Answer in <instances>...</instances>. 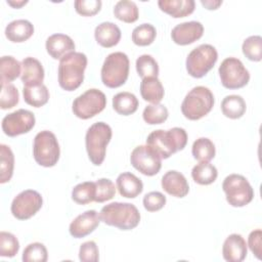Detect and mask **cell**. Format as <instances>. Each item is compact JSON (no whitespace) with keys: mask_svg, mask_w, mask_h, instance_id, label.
I'll return each instance as SVG.
<instances>
[{"mask_svg":"<svg viewBox=\"0 0 262 262\" xmlns=\"http://www.w3.org/2000/svg\"><path fill=\"white\" fill-rule=\"evenodd\" d=\"M187 143V134L183 128L173 127L169 130H155L148 134L146 145L151 147L161 159H168Z\"/></svg>","mask_w":262,"mask_h":262,"instance_id":"6da1fadb","label":"cell"},{"mask_svg":"<svg viewBox=\"0 0 262 262\" xmlns=\"http://www.w3.org/2000/svg\"><path fill=\"white\" fill-rule=\"evenodd\" d=\"M87 56L73 51L64 55L58 64V84L66 91H74L81 86L87 67Z\"/></svg>","mask_w":262,"mask_h":262,"instance_id":"7a4b0ae2","label":"cell"},{"mask_svg":"<svg viewBox=\"0 0 262 262\" xmlns=\"http://www.w3.org/2000/svg\"><path fill=\"white\" fill-rule=\"evenodd\" d=\"M99 218L106 225L131 230L139 224L140 213L133 204L114 202L101 208Z\"/></svg>","mask_w":262,"mask_h":262,"instance_id":"3957f363","label":"cell"},{"mask_svg":"<svg viewBox=\"0 0 262 262\" xmlns=\"http://www.w3.org/2000/svg\"><path fill=\"white\" fill-rule=\"evenodd\" d=\"M113 131L110 125L104 122L92 124L85 135L86 150L91 163L100 166L105 158L106 146L112 139Z\"/></svg>","mask_w":262,"mask_h":262,"instance_id":"277c9868","label":"cell"},{"mask_svg":"<svg viewBox=\"0 0 262 262\" xmlns=\"http://www.w3.org/2000/svg\"><path fill=\"white\" fill-rule=\"evenodd\" d=\"M214 102V95L208 87L195 86L185 95L181 103V112L188 120H200L211 112Z\"/></svg>","mask_w":262,"mask_h":262,"instance_id":"5b68a950","label":"cell"},{"mask_svg":"<svg viewBox=\"0 0 262 262\" xmlns=\"http://www.w3.org/2000/svg\"><path fill=\"white\" fill-rule=\"evenodd\" d=\"M130 61L126 53H110L101 67V81L108 88H118L125 84L129 76Z\"/></svg>","mask_w":262,"mask_h":262,"instance_id":"8992f818","label":"cell"},{"mask_svg":"<svg viewBox=\"0 0 262 262\" xmlns=\"http://www.w3.org/2000/svg\"><path fill=\"white\" fill-rule=\"evenodd\" d=\"M33 156L37 164L46 168L53 167L58 162L60 148L53 132L43 130L36 134L33 143Z\"/></svg>","mask_w":262,"mask_h":262,"instance_id":"52a82bcc","label":"cell"},{"mask_svg":"<svg viewBox=\"0 0 262 262\" xmlns=\"http://www.w3.org/2000/svg\"><path fill=\"white\" fill-rule=\"evenodd\" d=\"M218 59V52L211 44H201L186 57V71L193 78H203L213 69Z\"/></svg>","mask_w":262,"mask_h":262,"instance_id":"ba28073f","label":"cell"},{"mask_svg":"<svg viewBox=\"0 0 262 262\" xmlns=\"http://www.w3.org/2000/svg\"><path fill=\"white\" fill-rule=\"evenodd\" d=\"M222 189L227 203L232 207H244L254 199V189L246 177L239 174H229L222 183Z\"/></svg>","mask_w":262,"mask_h":262,"instance_id":"9c48e42d","label":"cell"},{"mask_svg":"<svg viewBox=\"0 0 262 262\" xmlns=\"http://www.w3.org/2000/svg\"><path fill=\"white\" fill-rule=\"evenodd\" d=\"M105 105V94L99 89L91 88L74 99L72 111L76 117L87 120L101 113Z\"/></svg>","mask_w":262,"mask_h":262,"instance_id":"30bf717a","label":"cell"},{"mask_svg":"<svg viewBox=\"0 0 262 262\" xmlns=\"http://www.w3.org/2000/svg\"><path fill=\"white\" fill-rule=\"evenodd\" d=\"M221 84L227 89H238L250 81V73L244 63L236 57L225 58L219 67Z\"/></svg>","mask_w":262,"mask_h":262,"instance_id":"8fae6325","label":"cell"},{"mask_svg":"<svg viewBox=\"0 0 262 262\" xmlns=\"http://www.w3.org/2000/svg\"><path fill=\"white\" fill-rule=\"evenodd\" d=\"M43 205L42 195L34 189H26L19 192L12 201L10 211L18 220H27L33 217Z\"/></svg>","mask_w":262,"mask_h":262,"instance_id":"7c38bea8","label":"cell"},{"mask_svg":"<svg viewBox=\"0 0 262 262\" xmlns=\"http://www.w3.org/2000/svg\"><path fill=\"white\" fill-rule=\"evenodd\" d=\"M131 165L145 176L158 174L162 167L161 157L148 145L136 146L130 156Z\"/></svg>","mask_w":262,"mask_h":262,"instance_id":"4fadbf2b","label":"cell"},{"mask_svg":"<svg viewBox=\"0 0 262 262\" xmlns=\"http://www.w3.org/2000/svg\"><path fill=\"white\" fill-rule=\"evenodd\" d=\"M35 123V115L31 111L19 108L6 115L2 120L1 126L7 136L14 137L31 131Z\"/></svg>","mask_w":262,"mask_h":262,"instance_id":"5bb4252c","label":"cell"},{"mask_svg":"<svg viewBox=\"0 0 262 262\" xmlns=\"http://www.w3.org/2000/svg\"><path fill=\"white\" fill-rule=\"evenodd\" d=\"M100 218L95 210H87L78 215L70 224V234L75 238L84 237L93 232L99 225Z\"/></svg>","mask_w":262,"mask_h":262,"instance_id":"9a60e30c","label":"cell"},{"mask_svg":"<svg viewBox=\"0 0 262 262\" xmlns=\"http://www.w3.org/2000/svg\"><path fill=\"white\" fill-rule=\"evenodd\" d=\"M204 34V27L200 21L190 20L176 25L171 32V38L178 45H188L199 40Z\"/></svg>","mask_w":262,"mask_h":262,"instance_id":"2e32d148","label":"cell"},{"mask_svg":"<svg viewBox=\"0 0 262 262\" xmlns=\"http://www.w3.org/2000/svg\"><path fill=\"white\" fill-rule=\"evenodd\" d=\"M248 245L238 233L229 234L222 246V256L228 262H242L247 257Z\"/></svg>","mask_w":262,"mask_h":262,"instance_id":"e0dca14e","label":"cell"},{"mask_svg":"<svg viewBox=\"0 0 262 262\" xmlns=\"http://www.w3.org/2000/svg\"><path fill=\"white\" fill-rule=\"evenodd\" d=\"M163 189L170 195L184 198L189 191V185L184 175L176 170L166 172L161 180Z\"/></svg>","mask_w":262,"mask_h":262,"instance_id":"ac0fdd59","label":"cell"},{"mask_svg":"<svg viewBox=\"0 0 262 262\" xmlns=\"http://www.w3.org/2000/svg\"><path fill=\"white\" fill-rule=\"evenodd\" d=\"M45 47L47 53L54 59H60L70 52L75 51L73 39L66 34H53L46 40Z\"/></svg>","mask_w":262,"mask_h":262,"instance_id":"d6986e66","label":"cell"},{"mask_svg":"<svg viewBox=\"0 0 262 262\" xmlns=\"http://www.w3.org/2000/svg\"><path fill=\"white\" fill-rule=\"evenodd\" d=\"M20 80L25 86L42 84L44 80V69L42 63L34 57H25L21 61Z\"/></svg>","mask_w":262,"mask_h":262,"instance_id":"ffe728a7","label":"cell"},{"mask_svg":"<svg viewBox=\"0 0 262 262\" xmlns=\"http://www.w3.org/2000/svg\"><path fill=\"white\" fill-rule=\"evenodd\" d=\"M94 37L100 46L111 48L119 43L121 39V30L112 21H103L95 28Z\"/></svg>","mask_w":262,"mask_h":262,"instance_id":"44dd1931","label":"cell"},{"mask_svg":"<svg viewBox=\"0 0 262 262\" xmlns=\"http://www.w3.org/2000/svg\"><path fill=\"white\" fill-rule=\"evenodd\" d=\"M117 188L119 193L128 199H134L143 190V183L131 172H123L117 177Z\"/></svg>","mask_w":262,"mask_h":262,"instance_id":"7402d4cb","label":"cell"},{"mask_svg":"<svg viewBox=\"0 0 262 262\" xmlns=\"http://www.w3.org/2000/svg\"><path fill=\"white\" fill-rule=\"evenodd\" d=\"M34 34V26L28 19H15L5 28L6 38L14 43L27 41Z\"/></svg>","mask_w":262,"mask_h":262,"instance_id":"603a6c76","label":"cell"},{"mask_svg":"<svg viewBox=\"0 0 262 262\" xmlns=\"http://www.w3.org/2000/svg\"><path fill=\"white\" fill-rule=\"evenodd\" d=\"M160 9L172 17H184L191 14L195 7L193 0H160L158 1Z\"/></svg>","mask_w":262,"mask_h":262,"instance_id":"cb8c5ba5","label":"cell"},{"mask_svg":"<svg viewBox=\"0 0 262 262\" xmlns=\"http://www.w3.org/2000/svg\"><path fill=\"white\" fill-rule=\"evenodd\" d=\"M140 94L145 101L160 103L164 97L165 90L157 77H148L143 78L140 82Z\"/></svg>","mask_w":262,"mask_h":262,"instance_id":"d4e9b609","label":"cell"},{"mask_svg":"<svg viewBox=\"0 0 262 262\" xmlns=\"http://www.w3.org/2000/svg\"><path fill=\"white\" fill-rule=\"evenodd\" d=\"M247 110L245 99L237 94L226 95L221 102L222 114L229 119H239Z\"/></svg>","mask_w":262,"mask_h":262,"instance_id":"484cf974","label":"cell"},{"mask_svg":"<svg viewBox=\"0 0 262 262\" xmlns=\"http://www.w3.org/2000/svg\"><path fill=\"white\" fill-rule=\"evenodd\" d=\"M114 110L122 116L134 114L138 108V99L131 92H119L113 97Z\"/></svg>","mask_w":262,"mask_h":262,"instance_id":"4316f807","label":"cell"},{"mask_svg":"<svg viewBox=\"0 0 262 262\" xmlns=\"http://www.w3.org/2000/svg\"><path fill=\"white\" fill-rule=\"evenodd\" d=\"M23 95L25 101L32 106L41 107L48 102L49 91L47 87L42 83L32 86H24Z\"/></svg>","mask_w":262,"mask_h":262,"instance_id":"83f0119b","label":"cell"},{"mask_svg":"<svg viewBox=\"0 0 262 262\" xmlns=\"http://www.w3.org/2000/svg\"><path fill=\"white\" fill-rule=\"evenodd\" d=\"M21 75V63L13 56L5 55L0 58L1 84L10 83Z\"/></svg>","mask_w":262,"mask_h":262,"instance_id":"f1b7e54d","label":"cell"},{"mask_svg":"<svg viewBox=\"0 0 262 262\" xmlns=\"http://www.w3.org/2000/svg\"><path fill=\"white\" fill-rule=\"evenodd\" d=\"M218 176L216 167L209 162H200L191 170V177L194 182L201 185L213 183Z\"/></svg>","mask_w":262,"mask_h":262,"instance_id":"f546056e","label":"cell"},{"mask_svg":"<svg viewBox=\"0 0 262 262\" xmlns=\"http://www.w3.org/2000/svg\"><path fill=\"white\" fill-rule=\"evenodd\" d=\"M114 15L124 23L132 24L138 19L139 11L134 1L120 0L114 7Z\"/></svg>","mask_w":262,"mask_h":262,"instance_id":"4dcf8cb0","label":"cell"},{"mask_svg":"<svg viewBox=\"0 0 262 262\" xmlns=\"http://www.w3.org/2000/svg\"><path fill=\"white\" fill-rule=\"evenodd\" d=\"M191 154L200 162H209L215 157V144L207 137H200L193 142Z\"/></svg>","mask_w":262,"mask_h":262,"instance_id":"1f68e13d","label":"cell"},{"mask_svg":"<svg viewBox=\"0 0 262 262\" xmlns=\"http://www.w3.org/2000/svg\"><path fill=\"white\" fill-rule=\"evenodd\" d=\"M14 156L6 144H0V182H8L13 174Z\"/></svg>","mask_w":262,"mask_h":262,"instance_id":"d6a6232c","label":"cell"},{"mask_svg":"<svg viewBox=\"0 0 262 262\" xmlns=\"http://www.w3.org/2000/svg\"><path fill=\"white\" fill-rule=\"evenodd\" d=\"M95 182L85 181L77 184L72 190V199L79 205H86L94 201Z\"/></svg>","mask_w":262,"mask_h":262,"instance_id":"836d02e7","label":"cell"},{"mask_svg":"<svg viewBox=\"0 0 262 262\" xmlns=\"http://www.w3.org/2000/svg\"><path fill=\"white\" fill-rule=\"evenodd\" d=\"M157 36L156 28L151 24H141L132 31V41L137 46L150 45Z\"/></svg>","mask_w":262,"mask_h":262,"instance_id":"e575fe53","label":"cell"},{"mask_svg":"<svg viewBox=\"0 0 262 262\" xmlns=\"http://www.w3.org/2000/svg\"><path fill=\"white\" fill-rule=\"evenodd\" d=\"M169 116L168 108L161 103H151L144 107L142 118L149 125H158L164 123Z\"/></svg>","mask_w":262,"mask_h":262,"instance_id":"d590c367","label":"cell"},{"mask_svg":"<svg viewBox=\"0 0 262 262\" xmlns=\"http://www.w3.org/2000/svg\"><path fill=\"white\" fill-rule=\"evenodd\" d=\"M244 55L252 61L262 59V38L259 35H253L244 40L242 45Z\"/></svg>","mask_w":262,"mask_h":262,"instance_id":"8d00e7d4","label":"cell"},{"mask_svg":"<svg viewBox=\"0 0 262 262\" xmlns=\"http://www.w3.org/2000/svg\"><path fill=\"white\" fill-rule=\"evenodd\" d=\"M136 71L140 78L157 77L159 75V64L149 54H142L136 59Z\"/></svg>","mask_w":262,"mask_h":262,"instance_id":"74e56055","label":"cell"},{"mask_svg":"<svg viewBox=\"0 0 262 262\" xmlns=\"http://www.w3.org/2000/svg\"><path fill=\"white\" fill-rule=\"evenodd\" d=\"M21 259L24 262H46L48 259L47 249L42 243H32L25 248Z\"/></svg>","mask_w":262,"mask_h":262,"instance_id":"f35d334b","label":"cell"},{"mask_svg":"<svg viewBox=\"0 0 262 262\" xmlns=\"http://www.w3.org/2000/svg\"><path fill=\"white\" fill-rule=\"evenodd\" d=\"M19 250L17 237L7 231L0 232V256L11 258L14 257Z\"/></svg>","mask_w":262,"mask_h":262,"instance_id":"ab89813d","label":"cell"},{"mask_svg":"<svg viewBox=\"0 0 262 262\" xmlns=\"http://www.w3.org/2000/svg\"><path fill=\"white\" fill-rule=\"evenodd\" d=\"M116 187L114 182L107 178H100L95 181V198L94 202L103 203L115 196Z\"/></svg>","mask_w":262,"mask_h":262,"instance_id":"60d3db41","label":"cell"},{"mask_svg":"<svg viewBox=\"0 0 262 262\" xmlns=\"http://www.w3.org/2000/svg\"><path fill=\"white\" fill-rule=\"evenodd\" d=\"M19 94L17 88L11 83L1 84L0 94V107L2 110L12 108L18 103Z\"/></svg>","mask_w":262,"mask_h":262,"instance_id":"b9f144b4","label":"cell"},{"mask_svg":"<svg viewBox=\"0 0 262 262\" xmlns=\"http://www.w3.org/2000/svg\"><path fill=\"white\" fill-rule=\"evenodd\" d=\"M166 196L160 191H150L143 196V207L148 212L161 210L166 205Z\"/></svg>","mask_w":262,"mask_h":262,"instance_id":"7bdbcfd3","label":"cell"},{"mask_svg":"<svg viewBox=\"0 0 262 262\" xmlns=\"http://www.w3.org/2000/svg\"><path fill=\"white\" fill-rule=\"evenodd\" d=\"M100 0H76L74 2L76 11L84 16H92L100 11Z\"/></svg>","mask_w":262,"mask_h":262,"instance_id":"ee69618b","label":"cell"},{"mask_svg":"<svg viewBox=\"0 0 262 262\" xmlns=\"http://www.w3.org/2000/svg\"><path fill=\"white\" fill-rule=\"evenodd\" d=\"M79 259L82 262H96L99 259V251L95 242L88 241L80 246Z\"/></svg>","mask_w":262,"mask_h":262,"instance_id":"f6af8a7d","label":"cell"},{"mask_svg":"<svg viewBox=\"0 0 262 262\" xmlns=\"http://www.w3.org/2000/svg\"><path fill=\"white\" fill-rule=\"evenodd\" d=\"M248 246L256 258L260 260L262 254V231L260 228L250 232L248 237Z\"/></svg>","mask_w":262,"mask_h":262,"instance_id":"bcb514c9","label":"cell"},{"mask_svg":"<svg viewBox=\"0 0 262 262\" xmlns=\"http://www.w3.org/2000/svg\"><path fill=\"white\" fill-rule=\"evenodd\" d=\"M201 3L207 9L212 10V9H217L222 4V1H220V0H213V1L212 0H201Z\"/></svg>","mask_w":262,"mask_h":262,"instance_id":"7dc6e473","label":"cell"},{"mask_svg":"<svg viewBox=\"0 0 262 262\" xmlns=\"http://www.w3.org/2000/svg\"><path fill=\"white\" fill-rule=\"evenodd\" d=\"M8 5L12 6L13 8H20L21 6L26 5L28 3V0H19V1H13V0H7L6 1Z\"/></svg>","mask_w":262,"mask_h":262,"instance_id":"c3c4849f","label":"cell"}]
</instances>
